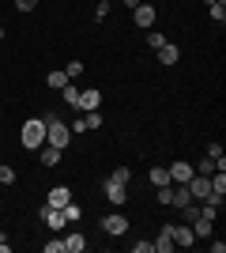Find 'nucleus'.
<instances>
[{"mask_svg":"<svg viewBox=\"0 0 226 253\" xmlns=\"http://www.w3.org/2000/svg\"><path fill=\"white\" fill-rule=\"evenodd\" d=\"M19 140H23V148H27V151H38V148L45 144V121H38V117L23 121V132H19Z\"/></svg>","mask_w":226,"mask_h":253,"instance_id":"f257e3e1","label":"nucleus"},{"mask_svg":"<svg viewBox=\"0 0 226 253\" xmlns=\"http://www.w3.org/2000/svg\"><path fill=\"white\" fill-rule=\"evenodd\" d=\"M45 144H53V148L65 151L68 144H72V128H68L65 121H57V117H45Z\"/></svg>","mask_w":226,"mask_h":253,"instance_id":"f03ea898","label":"nucleus"},{"mask_svg":"<svg viewBox=\"0 0 226 253\" xmlns=\"http://www.w3.org/2000/svg\"><path fill=\"white\" fill-rule=\"evenodd\" d=\"M189 197H193V201L211 197V174H193V178H189Z\"/></svg>","mask_w":226,"mask_h":253,"instance_id":"7ed1b4c3","label":"nucleus"},{"mask_svg":"<svg viewBox=\"0 0 226 253\" xmlns=\"http://www.w3.org/2000/svg\"><path fill=\"white\" fill-rule=\"evenodd\" d=\"M102 189H106V201L113 204V208H121V204L129 201V185H121V181H113V178L102 181Z\"/></svg>","mask_w":226,"mask_h":253,"instance_id":"20e7f679","label":"nucleus"},{"mask_svg":"<svg viewBox=\"0 0 226 253\" xmlns=\"http://www.w3.org/2000/svg\"><path fill=\"white\" fill-rule=\"evenodd\" d=\"M42 223H45V227H49V231H65V227H68L65 211H61V208H49V204H45V208H42Z\"/></svg>","mask_w":226,"mask_h":253,"instance_id":"39448f33","label":"nucleus"},{"mask_svg":"<svg viewBox=\"0 0 226 253\" xmlns=\"http://www.w3.org/2000/svg\"><path fill=\"white\" fill-rule=\"evenodd\" d=\"M102 231H106V234H125V231H129V219H125L121 211H109L106 219H102Z\"/></svg>","mask_w":226,"mask_h":253,"instance_id":"423d86ee","label":"nucleus"},{"mask_svg":"<svg viewBox=\"0 0 226 253\" xmlns=\"http://www.w3.org/2000/svg\"><path fill=\"white\" fill-rule=\"evenodd\" d=\"M166 170H170V181H173V185H189V178L196 174V170L189 167V163H170Z\"/></svg>","mask_w":226,"mask_h":253,"instance_id":"0eeeda50","label":"nucleus"},{"mask_svg":"<svg viewBox=\"0 0 226 253\" xmlns=\"http://www.w3.org/2000/svg\"><path fill=\"white\" fill-rule=\"evenodd\" d=\"M68 201H72V189H68V185H53V189H49V197H45V204H49V208H65Z\"/></svg>","mask_w":226,"mask_h":253,"instance_id":"6e6552de","label":"nucleus"},{"mask_svg":"<svg viewBox=\"0 0 226 253\" xmlns=\"http://www.w3.org/2000/svg\"><path fill=\"white\" fill-rule=\"evenodd\" d=\"M98 106H102V91H95V87H91V91H79V102H75V110H98Z\"/></svg>","mask_w":226,"mask_h":253,"instance_id":"1a4fd4ad","label":"nucleus"},{"mask_svg":"<svg viewBox=\"0 0 226 253\" xmlns=\"http://www.w3.org/2000/svg\"><path fill=\"white\" fill-rule=\"evenodd\" d=\"M170 238H173V246H185V250H189V246L196 242V234H193V227H189V223L173 227V231H170Z\"/></svg>","mask_w":226,"mask_h":253,"instance_id":"9d476101","label":"nucleus"},{"mask_svg":"<svg viewBox=\"0 0 226 253\" xmlns=\"http://www.w3.org/2000/svg\"><path fill=\"white\" fill-rule=\"evenodd\" d=\"M132 19H136V27H155V8H151V4L132 8Z\"/></svg>","mask_w":226,"mask_h":253,"instance_id":"9b49d317","label":"nucleus"},{"mask_svg":"<svg viewBox=\"0 0 226 253\" xmlns=\"http://www.w3.org/2000/svg\"><path fill=\"white\" fill-rule=\"evenodd\" d=\"M170 231H173V223H166V227H162V234H159V242H151V253H170V250H173Z\"/></svg>","mask_w":226,"mask_h":253,"instance_id":"f8f14e48","label":"nucleus"},{"mask_svg":"<svg viewBox=\"0 0 226 253\" xmlns=\"http://www.w3.org/2000/svg\"><path fill=\"white\" fill-rule=\"evenodd\" d=\"M189 227H193V234H196V238H211V227H215V219H207V215H196V219L189 223Z\"/></svg>","mask_w":226,"mask_h":253,"instance_id":"ddd939ff","label":"nucleus"},{"mask_svg":"<svg viewBox=\"0 0 226 253\" xmlns=\"http://www.w3.org/2000/svg\"><path fill=\"white\" fill-rule=\"evenodd\" d=\"M177 61H181V49H177L173 42H166V45L159 49V64H166V68H170V64H177Z\"/></svg>","mask_w":226,"mask_h":253,"instance_id":"4468645a","label":"nucleus"},{"mask_svg":"<svg viewBox=\"0 0 226 253\" xmlns=\"http://www.w3.org/2000/svg\"><path fill=\"white\" fill-rule=\"evenodd\" d=\"M38 151H42V155H38L42 167H57V163H61V148H53V144H42Z\"/></svg>","mask_w":226,"mask_h":253,"instance_id":"2eb2a0df","label":"nucleus"},{"mask_svg":"<svg viewBox=\"0 0 226 253\" xmlns=\"http://www.w3.org/2000/svg\"><path fill=\"white\" fill-rule=\"evenodd\" d=\"M147 178H151V185H155V189H162V185H173V181H170V170H166V167H151Z\"/></svg>","mask_w":226,"mask_h":253,"instance_id":"dca6fc26","label":"nucleus"},{"mask_svg":"<svg viewBox=\"0 0 226 253\" xmlns=\"http://www.w3.org/2000/svg\"><path fill=\"white\" fill-rule=\"evenodd\" d=\"M83 250H87V238H83L79 231H72V234L65 238V253H83Z\"/></svg>","mask_w":226,"mask_h":253,"instance_id":"f3484780","label":"nucleus"},{"mask_svg":"<svg viewBox=\"0 0 226 253\" xmlns=\"http://www.w3.org/2000/svg\"><path fill=\"white\" fill-rule=\"evenodd\" d=\"M211 197H226V170L211 174Z\"/></svg>","mask_w":226,"mask_h":253,"instance_id":"a211bd4d","label":"nucleus"},{"mask_svg":"<svg viewBox=\"0 0 226 253\" xmlns=\"http://www.w3.org/2000/svg\"><path fill=\"white\" fill-rule=\"evenodd\" d=\"M45 84L53 87V91H61V87H68L72 80H68V72H49V76H45Z\"/></svg>","mask_w":226,"mask_h":253,"instance_id":"6ab92c4d","label":"nucleus"},{"mask_svg":"<svg viewBox=\"0 0 226 253\" xmlns=\"http://www.w3.org/2000/svg\"><path fill=\"white\" fill-rule=\"evenodd\" d=\"M207 11H211V19H215L219 27L226 23V0H215V4H207Z\"/></svg>","mask_w":226,"mask_h":253,"instance_id":"aec40b11","label":"nucleus"},{"mask_svg":"<svg viewBox=\"0 0 226 253\" xmlns=\"http://www.w3.org/2000/svg\"><path fill=\"white\" fill-rule=\"evenodd\" d=\"M61 211H65V219H68V223L83 219V208H79V204H72V201H68V204H65V208H61Z\"/></svg>","mask_w":226,"mask_h":253,"instance_id":"412c9836","label":"nucleus"},{"mask_svg":"<svg viewBox=\"0 0 226 253\" xmlns=\"http://www.w3.org/2000/svg\"><path fill=\"white\" fill-rule=\"evenodd\" d=\"M147 45L151 49H162V45H166V34L162 31H147Z\"/></svg>","mask_w":226,"mask_h":253,"instance_id":"4be33fe9","label":"nucleus"},{"mask_svg":"<svg viewBox=\"0 0 226 253\" xmlns=\"http://www.w3.org/2000/svg\"><path fill=\"white\" fill-rule=\"evenodd\" d=\"M193 170H196V174H215V159H207V155H204Z\"/></svg>","mask_w":226,"mask_h":253,"instance_id":"5701e85b","label":"nucleus"},{"mask_svg":"<svg viewBox=\"0 0 226 253\" xmlns=\"http://www.w3.org/2000/svg\"><path fill=\"white\" fill-rule=\"evenodd\" d=\"M109 178H113V181H121V185H129V181H132V170H129V167H117L113 174H109Z\"/></svg>","mask_w":226,"mask_h":253,"instance_id":"b1692460","label":"nucleus"},{"mask_svg":"<svg viewBox=\"0 0 226 253\" xmlns=\"http://www.w3.org/2000/svg\"><path fill=\"white\" fill-rule=\"evenodd\" d=\"M61 91H65V102H68V106H75V102H79V91H75L72 84H68V87H61Z\"/></svg>","mask_w":226,"mask_h":253,"instance_id":"393cba45","label":"nucleus"},{"mask_svg":"<svg viewBox=\"0 0 226 253\" xmlns=\"http://www.w3.org/2000/svg\"><path fill=\"white\" fill-rule=\"evenodd\" d=\"M106 15H109V0H98L95 4V19H106Z\"/></svg>","mask_w":226,"mask_h":253,"instance_id":"a878e982","label":"nucleus"},{"mask_svg":"<svg viewBox=\"0 0 226 253\" xmlns=\"http://www.w3.org/2000/svg\"><path fill=\"white\" fill-rule=\"evenodd\" d=\"M65 72H68V80H75V76L83 72V61H68V68H65Z\"/></svg>","mask_w":226,"mask_h":253,"instance_id":"bb28decb","label":"nucleus"},{"mask_svg":"<svg viewBox=\"0 0 226 253\" xmlns=\"http://www.w3.org/2000/svg\"><path fill=\"white\" fill-rule=\"evenodd\" d=\"M45 253H65V238H53V242H45Z\"/></svg>","mask_w":226,"mask_h":253,"instance_id":"cd10ccee","label":"nucleus"},{"mask_svg":"<svg viewBox=\"0 0 226 253\" xmlns=\"http://www.w3.org/2000/svg\"><path fill=\"white\" fill-rule=\"evenodd\" d=\"M68 128H72V136H79V132H87V121H83V117H75Z\"/></svg>","mask_w":226,"mask_h":253,"instance_id":"c85d7f7f","label":"nucleus"},{"mask_svg":"<svg viewBox=\"0 0 226 253\" xmlns=\"http://www.w3.org/2000/svg\"><path fill=\"white\" fill-rule=\"evenodd\" d=\"M0 181H4V185H11V181H15V170H11V167H0Z\"/></svg>","mask_w":226,"mask_h":253,"instance_id":"c756f323","label":"nucleus"},{"mask_svg":"<svg viewBox=\"0 0 226 253\" xmlns=\"http://www.w3.org/2000/svg\"><path fill=\"white\" fill-rule=\"evenodd\" d=\"M15 8H19V11H34V8H38V0H15Z\"/></svg>","mask_w":226,"mask_h":253,"instance_id":"7c9ffc66","label":"nucleus"},{"mask_svg":"<svg viewBox=\"0 0 226 253\" xmlns=\"http://www.w3.org/2000/svg\"><path fill=\"white\" fill-rule=\"evenodd\" d=\"M11 246H8V238H4V234H0V253H8Z\"/></svg>","mask_w":226,"mask_h":253,"instance_id":"2f4dec72","label":"nucleus"},{"mask_svg":"<svg viewBox=\"0 0 226 253\" xmlns=\"http://www.w3.org/2000/svg\"><path fill=\"white\" fill-rule=\"evenodd\" d=\"M143 0H125V8H140Z\"/></svg>","mask_w":226,"mask_h":253,"instance_id":"473e14b6","label":"nucleus"},{"mask_svg":"<svg viewBox=\"0 0 226 253\" xmlns=\"http://www.w3.org/2000/svg\"><path fill=\"white\" fill-rule=\"evenodd\" d=\"M0 42H4V27H0Z\"/></svg>","mask_w":226,"mask_h":253,"instance_id":"72a5a7b5","label":"nucleus"}]
</instances>
